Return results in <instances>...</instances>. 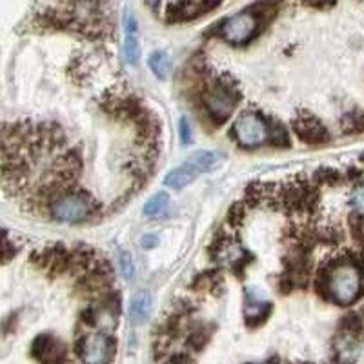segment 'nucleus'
<instances>
[{"label":"nucleus","instance_id":"nucleus-8","mask_svg":"<svg viewBox=\"0 0 364 364\" xmlns=\"http://www.w3.org/2000/svg\"><path fill=\"white\" fill-rule=\"evenodd\" d=\"M126 26V41H124V53L128 63L132 66H136L139 64V58H141V46H139V41H136V21L133 17V13H126L124 18Z\"/></svg>","mask_w":364,"mask_h":364},{"label":"nucleus","instance_id":"nucleus-14","mask_svg":"<svg viewBox=\"0 0 364 364\" xmlns=\"http://www.w3.org/2000/svg\"><path fill=\"white\" fill-rule=\"evenodd\" d=\"M119 266H120V272H122V275H124L126 279H133V275H135V262H133L132 253L126 252V250H120Z\"/></svg>","mask_w":364,"mask_h":364},{"label":"nucleus","instance_id":"nucleus-11","mask_svg":"<svg viewBox=\"0 0 364 364\" xmlns=\"http://www.w3.org/2000/svg\"><path fill=\"white\" fill-rule=\"evenodd\" d=\"M149 311H151V295L148 291H139V294L133 295L132 304H129V315H132L133 323H144Z\"/></svg>","mask_w":364,"mask_h":364},{"label":"nucleus","instance_id":"nucleus-10","mask_svg":"<svg viewBox=\"0 0 364 364\" xmlns=\"http://www.w3.org/2000/svg\"><path fill=\"white\" fill-rule=\"evenodd\" d=\"M197 173H200V171L190 161H186V164L178 166L173 171H170V175L166 177V186L173 188V190H182L197 178Z\"/></svg>","mask_w":364,"mask_h":364},{"label":"nucleus","instance_id":"nucleus-13","mask_svg":"<svg viewBox=\"0 0 364 364\" xmlns=\"http://www.w3.org/2000/svg\"><path fill=\"white\" fill-rule=\"evenodd\" d=\"M168 204H170V197H168V193L161 191V193L154 195V197H151V199L146 203L144 213L148 217H159L164 213L166 208H168Z\"/></svg>","mask_w":364,"mask_h":364},{"label":"nucleus","instance_id":"nucleus-4","mask_svg":"<svg viewBox=\"0 0 364 364\" xmlns=\"http://www.w3.org/2000/svg\"><path fill=\"white\" fill-rule=\"evenodd\" d=\"M257 29H259V21H257L255 15L239 13V15L226 18L220 31L230 44H246L255 37Z\"/></svg>","mask_w":364,"mask_h":364},{"label":"nucleus","instance_id":"nucleus-1","mask_svg":"<svg viewBox=\"0 0 364 364\" xmlns=\"http://www.w3.org/2000/svg\"><path fill=\"white\" fill-rule=\"evenodd\" d=\"M363 288V275L352 262H343L331 269L328 277V291L337 304H353L359 299Z\"/></svg>","mask_w":364,"mask_h":364},{"label":"nucleus","instance_id":"nucleus-7","mask_svg":"<svg viewBox=\"0 0 364 364\" xmlns=\"http://www.w3.org/2000/svg\"><path fill=\"white\" fill-rule=\"evenodd\" d=\"M220 4V0H181L175 6V18L199 17Z\"/></svg>","mask_w":364,"mask_h":364},{"label":"nucleus","instance_id":"nucleus-5","mask_svg":"<svg viewBox=\"0 0 364 364\" xmlns=\"http://www.w3.org/2000/svg\"><path fill=\"white\" fill-rule=\"evenodd\" d=\"M235 106V97L228 87L217 86L206 95V109L211 119H215L217 122H223V120L232 115Z\"/></svg>","mask_w":364,"mask_h":364},{"label":"nucleus","instance_id":"nucleus-9","mask_svg":"<svg viewBox=\"0 0 364 364\" xmlns=\"http://www.w3.org/2000/svg\"><path fill=\"white\" fill-rule=\"evenodd\" d=\"M295 129H297L299 136H301L304 142H323L326 139V132L321 124H318L317 120L314 117H302V119L297 120V124H295Z\"/></svg>","mask_w":364,"mask_h":364},{"label":"nucleus","instance_id":"nucleus-15","mask_svg":"<svg viewBox=\"0 0 364 364\" xmlns=\"http://www.w3.org/2000/svg\"><path fill=\"white\" fill-rule=\"evenodd\" d=\"M352 204L357 211H359L360 215L364 217V186L357 188L352 195Z\"/></svg>","mask_w":364,"mask_h":364},{"label":"nucleus","instance_id":"nucleus-17","mask_svg":"<svg viewBox=\"0 0 364 364\" xmlns=\"http://www.w3.org/2000/svg\"><path fill=\"white\" fill-rule=\"evenodd\" d=\"M141 245H142V248H154L155 245H157V237L155 235H146V237H142V240H141Z\"/></svg>","mask_w":364,"mask_h":364},{"label":"nucleus","instance_id":"nucleus-3","mask_svg":"<svg viewBox=\"0 0 364 364\" xmlns=\"http://www.w3.org/2000/svg\"><path fill=\"white\" fill-rule=\"evenodd\" d=\"M233 133L237 142L245 148H257L268 141V126L253 113H242L233 124Z\"/></svg>","mask_w":364,"mask_h":364},{"label":"nucleus","instance_id":"nucleus-6","mask_svg":"<svg viewBox=\"0 0 364 364\" xmlns=\"http://www.w3.org/2000/svg\"><path fill=\"white\" fill-rule=\"evenodd\" d=\"M112 341L108 336H102V333L91 336L82 344V359L86 363H104L112 355Z\"/></svg>","mask_w":364,"mask_h":364},{"label":"nucleus","instance_id":"nucleus-18","mask_svg":"<svg viewBox=\"0 0 364 364\" xmlns=\"http://www.w3.org/2000/svg\"><path fill=\"white\" fill-rule=\"evenodd\" d=\"M155 2H157V0H149V4L151 6H155Z\"/></svg>","mask_w":364,"mask_h":364},{"label":"nucleus","instance_id":"nucleus-12","mask_svg":"<svg viewBox=\"0 0 364 364\" xmlns=\"http://www.w3.org/2000/svg\"><path fill=\"white\" fill-rule=\"evenodd\" d=\"M149 68L157 75L159 79H168V75L171 71V60L170 55L166 53V51H154V53L149 55Z\"/></svg>","mask_w":364,"mask_h":364},{"label":"nucleus","instance_id":"nucleus-2","mask_svg":"<svg viewBox=\"0 0 364 364\" xmlns=\"http://www.w3.org/2000/svg\"><path fill=\"white\" fill-rule=\"evenodd\" d=\"M93 204L86 195L68 193L51 204V213L60 223H80L91 215Z\"/></svg>","mask_w":364,"mask_h":364},{"label":"nucleus","instance_id":"nucleus-16","mask_svg":"<svg viewBox=\"0 0 364 364\" xmlns=\"http://www.w3.org/2000/svg\"><path fill=\"white\" fill-rule=\"evenodd\" d=\"M181 141L182 144H188L191 141V126L186 119H181Z\"/></svg>","mask_w":364,"mask_h":364}]
</instances>
